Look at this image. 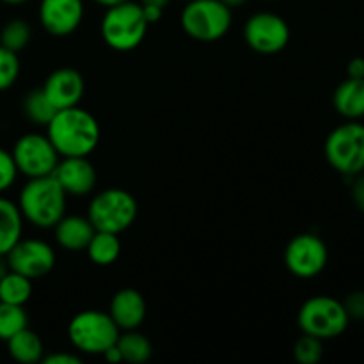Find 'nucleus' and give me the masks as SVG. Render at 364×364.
Wrapping results in <instances>:
<instances>
[{"mask_svg":"<svg viewBox=\"0 0 364 364\" xmlns=\"http://www.w3.org/2000/svg\"><path fill=\"white\" fill-rule=\"evenodd\" d=\"M45 364H80V358L73 354H64V352H57V354L48 355V358H43Z\"/></svg>","mask_w":364,"mask_h":364,"instance_id":"32","label":"nucleus"},{"mask_svg":"<svg viewBox=\"0 0 364 364\" xmlns=\"http://www.w3.org/2000/svg\"><path fill=\"white\" fill-rule=\"evenodd\" d=\"M102 355H103V358L107 359V361H109V363H114V364L123 361V355H121L119 348H117V345H116V343H114L112 347H110V348H107V350L103 352Z\"/></svg>","mask_w":364,"mask_h":364,"instance_id":"35","label":"nucleus"},{"mask_svg":"<svg viewBox=\"0 0 364 364\" xmlns=\"http://www.w3.org/2000/svg\"><path fill=\"white\" fill-rule=\"evenodd\" d=\"M109 315L119 331L139 329L146 318L144 297L134 288H123L110 301Z\"/></svg>","mask_w":364,"mask_h":364,"instance_id":"16","label":"nucleus"},{"mask_svg":"<svg viewBox=\"0 0 364 364\" xmlns=\"http://www.w3.org/2000/svg\"><path fill=\"white\" fill-rule=\"evenodd\" d=\"M31 36L32 32L27 21L16 18V20H11L4 25L2 32H0V45H2L4 48L11 50V52L18 53L28 45Z\"/></svg>","mask_w":364,"mask_h":364,"instance_id":"26","label":"nucleus"},{"mask_svg":"<svg viewBox=\"0 0 364 364\" xmlns=\"http://www.w3.org/2000/svg\"><path fill=\"white\" fill-rule=\"evenodd\" d=\"M323 151L329 166L343 176L364 173V124L354 119L334 128Z\"/></svg>","mask_w":364,"mask_h":364,"instance_id":"6","label":"nucleus"},{"mask_svg":"<svg viewBox=\"0 0 364 364\" xmlns=\"http://www.w3.org/2000/svg\"><path fill=\"white\" fill-rule=\"evenodd\" d=\"M52 176L63 187L66 196L73 198L91 194L98 180L95 166L89 162L87 156H63Z\"/></svg>","mask_w":364,"mask_h":364,"instance_id":"13","label":"nucleus"},{"mask_svg":"<svg viewBox=\"0 0 364 364\" xmlns=\"http://www.w3.org/2000/svg\"><path fill=\"white\" fill-rule=\"evenodd\" d=\"M18 169L13 155L7 149L0 148V192L7 191L16 181Z\"/></svg>","mask_w":364,"mask_h":364,"instance_id":"29","label":"nucleus"},{"mask_svg":"<svg viewBox=\"0 0 364 364\" xmlns=\"http://www.w3.org/2000/svg\"><path fill=\"white\" fill-rule=\"evenodd\" d=\"M141 6H142V13H144L146 21H148L149 25L160 21V18H162V14H164V7L146 6V4H141Z\"/></svg>","mask_w":364,"mask_h":364,"instance_id":"34","label":"nucleus"},{"mask_svg":"<svg viewBox=\"0 0 364 364\" xmlns=\"http://www.w3.org/2000/svg\"><path fill=\"white\" fill-rule=\"evenodd\" d=\"M66 192L52 174L28 178L20 192L18 208L32 226L50 230L66 215Z\"/></svg>","mask_w":364,"mask_h":364,"instance_id":"2","label":"nucleus"},{"mask_svg":"<svg viewBox=\"0 0 364 364\" xmlns=\"http://www.w3.org/2000/svg\"><path fill=\"white\" fill-rule=\"evenodd\" d=\"M9 263H7V258L6 256L0 255V279H2L4 276H6L7 272H9Z\"/></svg>","mask_w":364,"mask_h":364,"instance_id":"36","label":"nucleus"},{"mask_svg":"<svg viewBox=\"0 0 364 364\" xmlns=\"http://www.w3.org/2000/svg\"><path fill=\"white\" fill-rule=\"evenodd\" d=\"M345 311L350 320H364V290H355L345 297Z\"/></svg>","mask_w":364,"mask_h":364,"instance_id":"30","label":"nucleus"},{"mask_svg":"<svg viewBox=\"0 0 364 364\" xmlns=\"http://www.w3.org/2000/svg\"><path fill=\"white\" fill-rule=\"evenodd\" d=\"M20 75V59L16 52L4 48L0 45V91H6L16 82Z\"/></svg>","mask_w":364,"mask_h":364,"instance_id":"28","label":"nucleus"},{"mask_svg":"<svg viewBox=\"0 0 364 364\" xmlns=\"http://www.w3.org/2000/svg\"><path fill=\"white\" fill-rule=\"evenodd\" d=\"M348 323L350 318L343 302L327 295L308 299L299 311V327L302 333L320 338L322 341L341 336Z\"/></svg>","mask_w":364,"mask_h":364,"instance_id":"8","label":"nucleus"},{"mask_svg":"<svg viewBox=\"0 0 364 364\" xmlns=\"http://www.w3.org/2000/svg\"><path fill=\"white\" fill-rule=\"evenodd\" d=\"M46 135L59 156H89L100 142V124L96 117L80 107L57 110L46 124Z\"/></svg>","mask_w":364,"mask_h":364,"instance_id":"1","label":"nucleus"},{"mask_svg":"<svg viewBox=\"0 0 364 364\" xmlns=\"http://www.w3.org/2000/svg\"><path fill=\"white\" fill-rule=\"evenodd\" d=\"M148 27L141 4L127 0L107 9L102 20V38L110 48L128 52L141 45Z\"/></svg>","mask_w":364,"mask_h":364,"instance_id":"3","label":"nucleus"},{"mask_svg":"<svg viewBox=\"0 0 364 364\" xmlns=\"http://www.w3.org/2000/svg\"><path fill=\"white\" fill-rule=\"evenodd\" d=\"M9 269L28 279L46 276L55 265V252L46 242L38 238H20L6 255Z\"/></svg>","mask_w":364,"mask_h":364,"instance_id":"12","label":"nucleus"},{"mask_svg":"<svg viewBox=\"0 0 364 364\" xmlns=\"http://www.w3.org/2000/svg\"><path fill=\"white\" fill-rule=\"evenodd\" d=\"M352 201H354L355 208L364 213V174H355L352 176Z\"/></svg>","mask_w":364,"mask_h":364,"instance_id":"31","label":"nucleus"},{"mask_svg":"<svg viewBox=\"0 0 364 364\" xmlns=\"http://www.w3.org/2000/svg\"><path fill=\"white\" fill-rule=\"evenodd\" d=\"M334 109L347 119L354 121L364 116V78H347L333 95Z\"/></svg>","mask_w":364,"mask_h":364,"instance_id":"18","label":"nucleus"},{"mask_svg":"<svg viewBox=\"0 0 364 364\" xmlns=\"http://www.w3.org/2000/svg\"><path fill=\"white\" fill-rule=\"evenodd\" d=\"M233 14L220 0H188L181 13V27L196 41L212 43L228 34Z\"/></svg>","mask_w":364,"mask_h":364,"instance_id":"7","label":"nucleus"},{"mask_svg":"<svg viewBox=\"0 0 364 364\" xmlns=\"http://www.w3.org/2000/svg\"><path fill=\"white\" fill-rule=\"evenodd\" d=\"M220 2H223L224 6L230 7V9H233V7H240V6H244V4L247 2V0H220Z\"/></svg>","mask_w":364,"mask_h":364,"instance_id":"38","label":"nucleus"},{"mask_svg":"<svg viewBox=\"0 0 364 364\" xmlns=\"http://www.w3.org/2000/svg\"><path fill=\"white\" fill-rule=\"evenodd\" d=\"M28 326V315L23 306L0 302V340L7 341Z\"/></svg>","mask_w":364,"mask_h":364,"instance_id":"25","label":"nucleus"},{"mask_svg":"<svg viewBox=\"0 0 364 364\" xmlns=\"http://www.w3.org/2000/svg\"><path fill=\"white\" fill-rule=\"evenodd\" d=\"M23 112L34 124L46 127L52 121V117L55 116L57 109L53 107V103L50 102L43 89H34L23 100Z\"/></svg>","mask_w":364,"mask_h":364,"instance_id":"24","label":"nucleus"},{"mask_svg":"<svg viewBox=\"0 0 364 364\" xmlns=\"http://www.w3.org/2000/svg\"><path fill=\"white\" fill-rule=\"evenodd\" d=\"M244 38L249 48L255 52L262 55H274L290 41V27L279 14L256 13L245 23Z\"/></svg>","mask_w":364,"mask_h":364,"instance_id":"11","label":"nucleus"},{"mask_svg":"<svg viewBox=\"0 0 364 364\" xmlns=\"http://www.w3.org/2000/svg\"><path fill=\"white\" fill-rule=\"evenodd\" d=\"M323 355V341L320 338L304 334L295 341L294 358L299 364H316Z\"/></svg>","mask_w":364,"mask_h":364,"instance_id":"27","label":"nucleus"},{"mask_svg":"<svg viewBox=\"0 0 364 364\" xmlns=\"http://www.w3.org/2000/svg\"><path fill=\"white\" fill-rule=\"evenodd\" d=\"M2 2H6V4H11V6H18V4H23V2H27V0H2Z\"/></svg>","mask_w":364,"mask_h":364,"instance_id":"40","label":"nucleus"},{"mask_svg":"<svg viewBox=\"0 0 364 364\" xmlns=\"http://www.w3.org/2000/svg\"><path fill=\"white\" fill-rule=\"evenodd\" d=\"M84 18L82 0H41L39 20L52 36L73 34Z\"/></svg>","mask_w":364,"mask_h":364,"instance_id":"14","label":"nucleus"},{"mask_svg":"<svg viewBox=\"0 0 364 364\" xmlns=\"http://www.w3.org/2000/svg\"><path fill=\"white\" fill-rule=\"evenodd\" d=\"M142 4L146 6H159V7H166L169 4V0H142Z\"/></svg>","mask_w":364,"mask_h":364,"instance_id":"39","label":"nucleus"},{"mask_svg":"<svg viewBox=\"0 0 364 364\" xmlns=\"http://www.w3.org/2000/svg\"><path fill=\"white\" fill-rule=\"evenodd\" d=\"M187 2H188V0H187Z\"/></svg>","mask_w":364,"mask_h":364,"instance_id":"41","label":"nucleus"},{"mask_svg":"<svg viewBox=\"0 0 364 364\" xmlns=\"http://www.w3.org/2000/svg\"><path fill=\"white\" fill-rule=\"evenodd\" d=\"M14 164L18 173L27 178L50 176L59 164V153L50 142L48 135L25 134L14 144L13 151Z\"/></svg>","mask_w":364,"mask_h":364,"instance_id":"9","label":"nucleus"},{"mask_svg":"<svg viewBox=\"0 0 364 364\" xmlns=\"http://www.w3.org/2000/svg\"><path fill=\"white\" fill-rule=\"evenodd\" d=\"M137 213V201L130 192L123 188H107L92 198L87 219L96 231L119 235L135 223Z\"/></svg>","mask_w":364,"mask_h":364,"instance_id":"4","label":"nucleus"},{"mask_svg":"<svg viewBox=\"0 0 364 364\" xmlns=\"http://www.w3.org/2000/svg\"><path fill=\"white\" fill-rule=\"evenodd\" d=\"M85 251L95 265H112L121 255L119 235L109 233V231H95Z\"/></svg>","mask_w":364,"mask_h":364,"instance_id":"21","label":"nucleus"},{"mask_svg":"<svg viewBox=\"0 0 364 364\" xmlns=\"http://www.w3.org/2000/svg\"><path fill=\"white\" fill-rule=\"evenodd\" d=\"M55 230V240L66 251H82L87 247L95 235V226L87 217L80 215H64L59 223L53 226Z\"/></svg>","mask_w":364,"mask_h":364,"instance_id":"17","label":"nucleus"},{"mask_svg":"<svg viewBox=\"0 0 364 364\" xmlns=\"http://www.w3.org/2000/svg\"><path fill=\"white\" fill-rule=\"evenodd\" d=\"M43 91L57 110L77 107L85 91L84 77L73 68H59L48 75Z\"/></svg>","mask_w":364,"mask_h":364,"instance_id":"15","label":"nucleus"},{"mask_svg":"<svg viewBox=\"0 0 364 364\" xmlns=\"http://www.w3.org/2000/svg\"><path fill=\"white\" fill-rule=\"evenodd\" d=\"M7 350H9V355L14 361L21 364H34L43 361V354H45L41 338L28 327L14 334L11 340H7Z\"/></svg>","mask_w":364,"mask_h":364,"instance_id":"20","label":"nucleus"},{"mask_svg":"<svg viewBox=\"0 0 364 364\" xmlns=\"http://www.w3.org/2000/svg\"><path fill=\"white\" fill-rule=\"evenodd\" d=\"M348 78H364V59L363 57H354L347 66Z\"/></svg>","mask_w":364,"mask_h":364,"instance_id":"33","label":"nucleus"},{"mask_svg":"<svg viewBox=\"0 0 364 364\" xmlns=\"http://www.w3.org/2000/svg\"><path fill=\"white\" fill-rule=\"evenodd\" d=\"M23 215L18 205L6 198H0V255L6 256L21 238Z\"/></svg>","mask_w":364,"mask_h":364,"instance_id":"19","label":"nucleus"},{"mask_svg":"<svg viewBox=\"0 0 364 364\" xmlns=\"http://www.w3.org/2000/svg\"><path fill=\"white\" fill-rule=\"evenodd\" d=\"M116 345L119 348L121 355H123V361L132 364H142L149 361L153 354L151 341L144 334L137 333V329L124 331L123 334L119 333Z\"/></svg>","mask_w":364,"mask_h":364,"instance_id":"22","label":"nucleus"},{"mask_svg":"<svg viewBox=\"0 0 364 364\" xmlns=\"http://www.w3.org/2000/svg\"><path fill=\"white\" fill-rule=\"evenodd\" d=\"M119 327L109 313L87 309L73 316L68 326V336L73 347L84 354L102 355L119 338Z\"/></svg>","mask_w":364,"mask_h":364,"instance_id":"5","label":"nucleus"},{"mask_svg":"<svg viewBox=\"0 0 364 364\" xmlns=\"http://www.w3.org/2000/svg\"><path fill=\"white\" fill-rule=\"evenodd\" d=\"M32 295V283L21 274L9 272L0 279V302L14 306H25Z\"/></svg>","mask_w":364,"mask_h":364,"instance_id":"23","label":"nucleus"},{"mask_svg":"<svg viewBox=\"0 0 364 364\" xmlns=\"http://www.w3.org/2000/svg\"><path fill=\"white\" fill-rule=\"evenodd\" d=\"M329 259L327 245L318 235L301 233L290 240L284 251V263L294 276L311 279L323 272Z\"/></svg>","mask_w":364,"mask_h":364,"instance_id":"10","label":"nucleus"},{"mask_svg":"<svg viewBox=\"0 0 364 364\" xmlns=\"http://www.w3.org/2000/svg\"><path fill=\"white\" fill-rule=\"evenodd\" d=\"M95 2H98L100 6H103V7H107V9H109V7L117 6V4L127 2V0H95Z\"/></svg>","mask_w":364,"mask_h":364,"instance_id":"37","label":"nucleus"}]
</instances>
